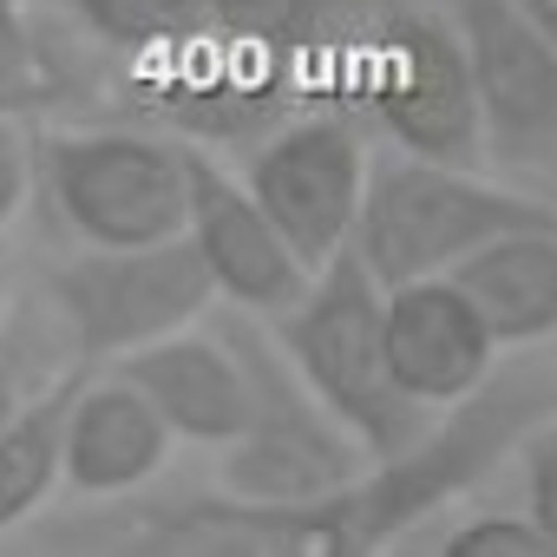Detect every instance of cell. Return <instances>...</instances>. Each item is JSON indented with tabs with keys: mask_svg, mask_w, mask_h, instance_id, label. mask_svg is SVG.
Masks as SVG:
<instances>
[{
	"mask_svg": "<svg viewBox=\"0 0 557 557\" xmlns=\"http://www.w3.org/2000/svg\"><path fill=\"white\" fill-rule=\"evenodd\" d=\"M275 348L309 381V394L361 440L368 466L407 453L433 426V407H420L387 368L381 283L368 275V262L355 249L329 256L309 275V289L275 315Z\"/></svg>",
	"mask_w": 557,
	"mask_h": 557,
	"instance_id": "1",
	"label": "cell"
},
{
	"mask_svg": "<svg viewBox=\"0 0 557 557\" xmlns=\"http://www.w3.org/2000/svg\"><path fill=\"white\" fill-rule=\"evenodd\" d=\"M505 230H557V203L485 184L466 164L400 151L368 164L348 249L387 289V283H407V275H446L453 262H466L479 243Z\"/></svg>",
	"mask_w": 557,
	"mask_h": 557,
	"instance_id": "2",
	"label": "cell"
},
{
	"mask_svg": "<svg viewBox=\"0 0 557 557\" xmlns=\"http://www.w3.org/2000/svg\"><path fill=\"white\" fill-rule=\"evenodd\" d=\"M230 355L243 361L249 381V413L243 433L223 446V492L249 498V505H315L342 485H355L368 472L361 440L309 394V381L289 368V355L275 348V335H262L256 315L230 309L210 322Z\"/></svg>",
	"mask_w": 557,
	"mask_h": 557,
	"instance_id": "3",
	"label": "cell"
},
{
	"mask_svg": "<svg viewBox=\"0 0 557 557\" xmlns=\"http://www.w3.org/2000/svg\"><path fill=\"white\" fill-rule=\"evenodd\" d=\"M40 302L53 309L79 368H112L119 355L190 329L216 302V289L190 236L177 230L158 243H79L66 262L47 269Z\"/></svg>",
	"mask_w": 557,
	"mask_h": 557,
	"instance_id": "4",
	"label": "cell"
},
{
	"mask_svg": "<svg viewBox=\"0 0 557 557\" xmlns=\"http://www.w3.org/2000/svg\"><path fill=\"white\" fill-rule=\"evenodd\" d=\"M355 106L413 158L472 164L485 151L466 40L446 0H381L374 34L355 60Z\"/></svg>",
	"mask_w": 557,
	"mask_h": 557,
	"instance_id": "5",
	"label": "cell"
},
{
	"mask_svg": "<svg viewBox=\"0 0 557 557\" xmlns=\"http://www.w3.org/2000/svg\"><path fill=\"white\" fill-rule=\"evenodd\" d=\"M34 197L73 243H158L184 230V145L145 125L34 132Z\"/></svg>",
	"mask_w": 557,
	"mask_h": 557,
	"instance_id": "6",
	"label": "cell"
},
{
	"mask_svg": "<svg viewBox=\"0 0 557 557\" xmlns=\"http://www.w3.org/2000/svg\"><path fill=\"white\" fill-rule=\"evenodd\" d=\"M243 184L262 203V216L275 223V236L296 249V262L315 275L329 256L348 249L361 184H368V145H361L355 112L309 106V112L283 119L275 132H262Z\"/></svg>",
	"mask_w": 557,
	"mask_h": 557,
	"instance_id": "7",
	"label": "cell"
},
{
	"mask_svg": "<svg viewBox=\"0 0 557 557\" xmlns=\"http://www.w3.org/2000/svg\"><path fill=\"white\" fill-rule=\"evenodd\" d=\"M472 60L479 132L505 164H537L557 151V47L537 34L524 0H446Z\"/></svg>",
	"mask_w": 557,
	"mask_h": 557,
	"instance_id": "8",
	"label": "cell"
},
{
	"mask_svg": "<svg viewBox=\"0 0 557 557\" xmlns=\"http://www.w3.org/2000/svg\"><path fill=\"white\" fill-rule=\"evenodd\" d=\"M125 53L66 14V0H0V119L125 112Z\"/></svg>",
	"mask_w": 557,
	"mask_h": 557,
	"instance_id": "9",
	"label": "cell"
},
{
	"mask_svg": "<svg viewBox=\"0 0 557 557\" xmlns=\"http://www.w3.org/2000/svg\"><path fill=\"white\" fill-rule=\"evenodd\" d=\"M184 236L210 275V289L243 315L275 322L309 289V269L275 236V223L262 216L249 184L230 177L203 145H184Z\"/></svg>",
	"mask_w": 557,
	"mask_h": 557,
	"instance_id": "10",
	"label": "cell"
},
{
	"mask_svg": "<svg viewBox=\"0 0 557 557\" xmlns=\"http://www.w3.org/2000/svg\"><path fill=\"white\" fill-rule=\"evenodd\" d=\"M381 342L394 381L420 407H453L492 374V329L453 275H407L381 289Z\"/></svg>",
	"mask_w": 557,
	"mask_h": 557,
	"instance_id": "11",
	"label": "cell"
},
{
	"mask_svg": "<svg viewBox=\"0 0 557 557\" xmlns=\"http://www.w3.org/2000/svg\"><path fill=\"white\" fill-rule=\"evenodd\" d=\"M119 381H132L158 420L171 426V440H190V446H230L243 433V413H249V381H243V361L230 355V342L210 329H171L132 355L112 361Z\"/></svg>",
	"mask_w": 557,
	"mask_h": 557,
	"instance_id": "12",
	"label": "cell"
},
{
	"mask_svg": "<svg viewBox=\"0 0 557 557\" xmlns=\"http://www.w3.org/2000/svg\"><path fill=\"white\" fill-rule=\"evenodd\" d=\"M164 453H171V426L158 420V407L132 381L92 368L66 407L60 485L73 498H125L145 479H158Z\"/></svg>",
	"mask_w": 557,
	"mask_h": 557,
	"instance_id": "13",
	"label": "cell"
},
{
	"mask_svg": "<svg viewBox=\"0 0 557 557\" xmlns=\"http://www.w3.org/2000/svg\"><path fill=\"white\" fill-rule=\"evenodd\" d=\"M446 275L479 302L498 348H531L557 335V230H505Z\"/></svg>",
	"mask_w": 557,
	"mask_h": 557,
	"instance_id": "14",
	"label": "cell"
},
{
	"mask_svg": "<svg viewBox=\"0 0 557 557\" xmlns=\"http://www.w3.org/2000/svg\"><path fill=\"white\" fill-rule=\"evenodd\" d=\"M92 368H66L47 387H34L8 420H0V531L21 524L47 492L60 485V446H66V407Z\"/></svg>",
	"mask_w": 557,
	"mask_h": 557,
	"instance_id": "15",
	"label": "cell"
},
{
	"mask_svg": "<svg viewBox=\"0 0 557 557\" xmlns=\"http://www.w3.org/2000/svg\"><path fill=\"white\" fill-rule=\"evenodd\" d=\"M66 14L125 60L184 53L210 40V0H66Z\"/></svg>",
	"mask_w": 557,
	"mask_h": 557,
	"instance_id": "16",
	"label": "cell"
},
{
	"mask_svg": "<svg viewBox=\"0 0 557 557\" xmlns=\"http://www.w3.org/2000/svg\"><path fill=\"white\" fill-rule=\"evenodd\" d=\"M40 342H66L60 335V322H53V309L47 302H34L14 329H0V420H8L34 387H47L53 374H66V368H79L66 348H47V355H34Z\"/></svg>",
	"mask_w": 557,
	"mask_h": 557,
	"instance_id": "17",
	"label": "cell"
},
{
	"mask_svg": "<svg viewBox=\"0 0 557 557\" xmlns=\"http://www.w3.org/2000/svg\"><path fill=\"white\" fill-rule=\"evenodd\" d=\"M446 557H550L544 531L531 524V511H472L466 524L446 531Z\"/></svg>",
	"mask_w": 557,
	"mask_h": 557,
	"instance_id": "18",
	"label": "cell"
},
{
	"mask_svg": "<svg viewBox=\"0 0 557 557\" xmlns=\"http://www.w3.org/2000/svg\"><path fill=\"white\" fill-rule=\"evenodd\" d=\"M524 511L544 531V544L557 550V426H531L524 433Z\"/></svg>",
	"mask_w": 557,
	"mask_h": 557,
	"instance_id": "19",
	"label": "cell"
},
{
	"mask_svg": "<svg viewBox=\"0 0 557 557\" xmlns=\"http://www.w3.org/2000/svg\"><path fill=\"white\" fill-rule=\"evenodd\" d=\"M34 197V132L21 119H0V230Z\"/></svg>",
	"mask_w": 557,
	"mask_h": 557,
	"instance_id": "20",
	"label": "cell"
},
{
	"mask_svg": "<svg viewBox=\"0 0 557 557\" xmlns=\"http://www.w3.org/2000/svg\"><path fill=\"white\" fill-rule=\"evenodd\" d=\"M524 14H531V21H537V34L557 47V0H524Z\"/></svg>",
	"mask_w": 557,
	"mask_h": 557,
	"instance_id": "21",
	"label": "cell"
},
{
	"mask_svg": "<svg viewBox=\"0 0 557 557\" xmlns=\"http://www.w3.org/2000/svg\"><path fill=\"white\" fill-rule=\"evenodd\" d=\"M0 309H8V256H0Z\"/></svg>",
	"mask_w": 557,
	"mask_h": 557,
	"instance_id": "22",
	"label": "cell"
}]
</instances>
